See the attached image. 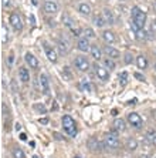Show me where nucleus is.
Here are the masks:
<instances>
[{
	"label": "nucleus",
	"mask_w": 156,
	"mask_h": 158,
	"mask_svg": "<svg viewBox=\"0 0 156 158\" xmlns=\"http://www.w3.org/2000/svg\"><path fill=\"white\" fill-rule=\"evenodd\" d=\"M44 11L48 13V15H54V13H57L58 11L57 2H54V0H47V2L44 3Z\"/></svg>",
	"instance_id": "obj_8"
},
{
	"label": "nucleus",
	"mask_w": 156,
	"mask_h": 158,
	"mask_svg": "<svg viewBox=\"0 0 156 158\" xmlns=\"http://www.w3.org/2000/svg\"><path fill=\"white\" fill-rule=\"evenodd\" d=\"M141 158H149V155H146V154H143V155H141Z\"/></svg>",
	"instance_id": "obj_45"
},
{
	"label": "nucleus",
	"mask_w": 156,
	"mask_h": 158,
	"mask_svg": "<svg viewBox=\"0 0 156 158\" xmlns=\"http://www.w3.org/2000/svg\"><path fill=\"white\" fill-rule=\"evenodd\" d=\"M75 158H80V157H75Z\"/></svg>",
	"instance_id": "obj_48"
},
{
	"label": "nucleus",
	"mask_w": 156,
	"mask_h": 158,
	"mask_svg": "<svg viewBox=\"0 0 156 158\" xmlns=\"http://www.w3.org/2000/svg\"><path fill=\"white\" fill-rule=\"evenodd\" d=\"M119 83H121V85H126V83H128V73L126 71H122V73L119 74Z\"/></svg>",
	"instance_id": "obj_29"
},
{
	"label": "nucleus",
	"mask_w": 156,
	"mask_h": 158,
	"mask_svg": "<svg viewBox=\"0 0 156 158\" xmlns=\"http://www.w3.org/2000/svg\"><path fill=\"white\" fill-rule=\"evenodd\" d=\"M14 128H16V131H20V130H22V125H20V124H16Z\"/></svg>",
	"instance_id": "obj_43"
},
{
	"label": "nucleus",
	"mask_w": 156,
	"mask_h": 158,
	"mask_svg": "<svg viewBox=\"0 0 156 158\" xmlns=\"http://www.w3.org/2000/svg\"><path fill=\"white\" fill-rule=\"evenodd\" d=\"M125 145H126V150L135 151L136 148H138V141L135 140V138H132V137H129V138H126V143H125Z\"/></svg>",
	"instance_id": "obj_20"
},
{
	"label": "nucleus",
	"mask_w": 156,
	"mask_h": 158,
	"mask_svg": "<svg viewBox=\"0 0 156 158\" xmlns=\"http://www.w3.org/2000/svg\"><path fill=\"white\" fill-rule=\"evenodd\" d=\"M58 52L61 53L62 56L67 54L70 52V44L67 40H58Z\"/></svg>",
	"instance_id": "obj_16"
},
{
	"label": "nucleus",
	"mask_w": 156,
	"mask_h": 158,
	"mask_svg": "<svg viewBox=\"0 0 156 158\" xmlns=\"http://www.w3.org/2000/svg\"><path fill=\"white\" fill-rule=\"evenodd\" d=\"M10 24L13 26L14 30L23 29V22H22V17L18 16V13H11L10 15Z\"/></svg>",
	"instance_id": "obj_7"
},
{
	"label": "nucleus",
	"mask_w": 156,
	"mask_h": 158,
	"mask_svg": "<svg viewBox=\"0 0 156 158\" xmlns=\"http://www.w3.org/2000/svg\"><path fill=\"white\" fill-rule=\"evenodd\" d=\"M44 48H46V54H47V59L50 60L51 63H57V59H58V57H57V53H55L54 48H51L50 46H47V44H46V47H44Z\"/></svg>",
	"instance_id": "obj_15"
},
{
	"label": "nucleus",
	"mask_w": 156,
	"mask_h": 158,
	"mask_svg": "<svg viewBox=\"0 0 156 158\" xmlns=\"http://www.w3.org/2000/svg\"><path fill=\"white\" fill-rule=\"evenodd\" d=\"M134 76H135V78H138V80H141V81H145V77H143L142 74H139V73H135Z\"/></svg>",
	"instance_id": "obj_39"
},
{
	"label": "nucleus",
	"mask_w": 156,
	"mask_h": 158,
	"mask_svg": "<svg viewBox=\"0 0 156 158\" xmlns=\"http://www.w3.org/2000/svg\"><path fill=\"white\" fill-rule=\"evenodd\" d=\"M78 11H80L82 16H90V15H91V7H90V4H87V3H80V4H78Z\"/></svg>",
	"instance_id": "obj_21"
},
{
	"label": "nucleus",
	"mask_w": 156,
	"mask_h": 158,
	"mask_svg": "<svg viewBox=\"0 0 156 158\" xmlns=\"http://www.w3.org/2000/svg\"><path fill=\"white\" fill-rule=\"evenodd\" d=\"M40 123H41V124H47V123H48V120H47V118H41V120H40Z\"/></svg>",
	"instance_id": "obj_42"
},
{
	"label": "nucleus",
	"mask_w": 156,
	"mask_h": 158,
	"mask_svg": "<svg viewBox=\"0 0 156 158\" xmlns=\"http://www.w3.org/2000/svg\"><path fill=\"white\" fill-rule=\"evenodd\" d=\"M34 110L41 113V114H46V113H47V108L44 107V104H34Z\"/></svg>",
	"instance_id": "obj_31"
},
{
	"label": "nucleus",
	"mask_w": 156,
	"mask_h": 158,
	"mask_svg": "<svg viewBox=\"0 0 156 158\" xmlns=\"http://www.w3.org/2000/svg\"><path fill=\"white\" fill-rule=\"evenodd\" d=\"M54 137H55V140H58V141H60V140H62V137L60 135L58 132H54Z\"/></svg>",
	"instance_id": "obj_40"
},
{
	"label": "nucleus",
	"mask_w": 156,
	"mask_h": 158,
	"mask_svg": "<svg viewBox=\"0 0 156 158\" xmlns=\"http://www.w3.org/2000/svg\"><path fill=\"white\" fill-rule=\"evenodd\" d=\"M81 88L85 90V91H91V85L87 80H81Z\"/></svg>",
	"instance_id": "obj_35"
},
{
	"label": "nucleus",
	"mask_w": 156,
	"mask_h": 158,
	"mask_svg": "<svg viewBox=\"0 0 156 158\" xmlns=\"http://www.w3.org/2000/svg\"><path fill=\"white\" fill-rule=\"evenodd\" d=\"M136 64H138V67L141 70H145L146 67H148V60H146V57H143V56H138V57H136Z\"/></svg>",
	"instance_id": "obj_23"
},
{
	"label": "nucleus",
	"mask_w": 156,
	"mask_h": 158,
	"mask_svg": "<svg viewBox=\"0 0 156 158\" xmlns=\"http://www.w3.org/2000/svg\"><path fill=\"white\" fill-rule=\"evenodd\" d=\"M24 60H26V63L29 64V67H31V69H38V60H37L36 56H33L31 53H26Z\"/></svg>",
	"instance_id": "obj_10"
},
{
	"label": "nucleus",
	"mask_w": 156,
	"mask_h": 158,
	"mask_svg": "<svg viewBox=\"0 0 156 158\" xmlns=\"http://www.w3.org/2000/svg\"><path fill=\"white\" fill-rule=\"evenodd\" d=\"M92 23H94L97 27H104L106 24V20L102 17V16L98 15V16H94V17H92Z\"/></svg>",
	"instance_id": "obj_22"
},
{
	"label": "nucleus",
	"mask_w": 156,
	"mask_h": 158,
	"mask_svg": "<svg viewBox=\"0 0 156 158\" xmlns=\"http://www.w3.org/2000/svg\"><path fill=\"white\" fill-rule=\"evenodd\" d=\"M102 39H104V41H105L106 44H112L116 41L115 34H114L111 30H105V31L102 33Z\"/></svg>",
	"instance_id": "obj_14"
},
{
	"label": "nucleus",
	"mask_w": 156,
	"mask_h": 158,
	"mask_svg": "<svg viewBox=\"0 0 156 158\" xmlns=\"http://www.w3.org/2000/svg\"><path fill=\"white\" fill-rule=\"evenodd\" d=\"M31 2H33V4H34V6H37V0H31Z\"/></svg>",
	"instance_id": "obj_46"
},
{
	"label": "nucleus",
	"mask_w": 156,
	"mask_h": 158,
	"mask_svg": "<svg viewBox=\"0 0 156 158\" xmlns=\"http://www.w3.org/2000/svg\"><path fill=\"white\" fill-rule=\"evenodd\" d=\"M74 67L80 71H87L90 69V61L85 56H77L74 60Z\"/></svg>",
	"instance_id": "obj_3"
},
{
	"label": "nucleus",
	"mask_w": 156,
	"mask_h": 158,
	"mask_svg": "<svg viewBox=\"0 0 156 158\" xmlns=\"http://www.w3.org/2000/svg\"><path fill=\"white\" fill-rule=\"evenodd\" d=\"M104 64H105V67L108 69V70H114V69H115V63H114V59H111V57L105 59Z\"/></svg>",
	"instance_id": "obj_28"
},
{
	"label": "nucleus",
	"mask_w": 156,
	"mask_h": 158,
	"mask_svg": "<svg viewBox=\"0 0 156 158\" xmlns=\"http://www.w3.org/2000/svg\"><path fill=\"white\" fill-rule=\"evenodd\" d=\"M2 44H6L9 41V30L6 27V24H2Z\"/></svg>",
	"instance_id": "obj_24"
},
{
	"label": "nucleus",
	"mask_w": 156,
	"mask_h": 158,
	"mask_svg": "<svg viewBox=\"0 0 156 158\" xmlns=\"http://www.w3.org/2000/svg\"><path fill=\"white\" fill-rule=\"evenodd\" d=\"M112 127L115 131L118 132H123L125 131V128H126V124H125V121H123L122 118H115L112 123Z\"/></svg>",
	"instance_id": "obj_13"
},
{
	"label": "nucleus",
	"mask_w": 156,
	"mask_h": 158,
	"mask_svg": "<svg viewBox=\"0 0 156 158\" xmlns=\"http://www.w3.org/2000/svg\"><path fill=\"white\" fill-rule=\"evenodd\" d=\"M104 144H105L106 150H116L119 147V138L115 132H108L104 138Z\"/></svg>",
	"instance_id": "obj_2"
},
{
	"label": "nucleus",
	"mask_w": 156,
	"mask_h": 158,
	"mask_svg": "<svg viewBox=\"0 0 156 158\" xmlns=\"http://www.w3.org/2000/svg\"><path fill=\"white\" fill-rule=\"evenodd\" d=\"M123 57H125V60H123V63H125V64H131V63L134 61V59H132V54L129 52L125 53V56H123Z\"/></svg>",
	"instance_id": "obj_34"
},
{
	"label": "nucleus",
	"mask_w": 156,
	"mask_h": 158,
	"mask_svg": "<svg viewBox=\"0 0 156 158\" xmlns=\"http://www.w3.org/2000/svg\"><path fill=\"white\" fill-rule=\"evenodd\" d=\"M128 123H129L132 127H135L136 130H141L142 127H143L142 118L138 113H129V114H128Z\"/></svg>",
	"instance_id": "obj_4"
},
{
	"label": "nucleus",
	"mask_w": 156,
	"mask_h": 158,
	"mask_svg": "<svg viewBox=\"0 0 156 158\" xmlns=\"http://www.w3.org/2000/svg\"><path fill=\"white\" fill-rule=\"evenodd\" d=\"M62 23H64L67 27H70V29H71V27H74V24H75V23H74V20L70 17L68 15H64V16H62Z\"/></svg>",
	"instance_id": "obj_26"
},
{
	"label": "nucleus",
	"mask_w": 156,
	"mask_h": 158,
	"mask_svg": "<svg viewBox=\"0 0 156 158\" xmlns=\"http://www.w3.org/2000/svg\"><path fill=\"white\" fill-rule=\"evenodd\" d=\"M71 31H73L75 36H80L81 34V29H78V27H71Z\"/></svg>",
	"instance_id": "obj_36"
},
{
	"label": "nucleus",
	"mask_w": 156,
	"mask_h": 158,
	"mask_svg": "<svg viewBox=\"0 0 156 158\" xmlns=\"http://www.w3.org/2000/svg\"><path fill=\"white\" fill-rule=\"evenodd\" d=\"M2 113H3V115L6 117V114H7V107H6V103L2 104Z\"/></svg>",
	"instance_id": "obj_38"
},
{
	"label": "nucleus",
	"mask_w": 156,
	"mask_h": 158,
	"mask_svg": "<svg viewBox=\"0 0 156 158\" xmlns=\"http://www.w3.org/2000/svg\"><path fill=\"white\" fill-rule=\"evenodd\" d=\"M155 70H156V63H155Z\"/></svg>",
	"instance_id": "obj_47"
},
{
	"label": "nucleus",
	"mask_w": 156,
	"mask_h": 158,
	"mask_svg": "<svg viewBox=\"0 0 156 158\" xmlns=\"http://www.w3.org/2000/svg\"><path fill=\"white\" fill-rule=\"evenodd\" d=\"M148 140L156 145V131L155 130H149L148 131Z\"/></svg>",
	"instance_id": "obj_30"
},
{
	"label": "nucleus",
	"mask_w": 156,
	"mask_h": 158,
	"mask_svg": "<svg viewBox=\"0 0 156 158\" xmlns=\"http://www.w3.org/2000/svg\"><path fill=\"white\" fill-rule=\"evenodd\" d=\"M11 154H13V157H14V158H26L23 150H22V148H18V147L13 148V150H11Z\"/></svg>",
	"instance_id": "obj_27"
},
{
	"label": "nucleus",
	"mask_w": 156,
	"mask_h": 158,
	"mask_svg": "<svg viewBox=\"0 0 156 158\" xmlns=\"http://www.w3.org/2000/svg\"><path fill=\"white\" fill-rule=\"evenodd\" d=\"M40 87L41 90H43V93L47 96V94H50V83H48V78L46 74H41L40 76Z\"/></svg>",
	"instance_id": "obj_11"
},
{
	"label": "nucleus",
	"mask_w": 156,
	"mask_h": 158,
	"mask_svg": "<svg viewBox=\"0 0 156 158\" xmlns=\"http://www.w3.org/2000/svg\"><path fill=\"white\" fill-rule=\"evenodd\" d=\"M84 36L87 37V39H94V37H95V33H94V30L88 27V29L84 30Z\"/></svg>",
	"instance_id": "obj_32"
},
{
	"label": "nucleus",
	"mask_w": 156,
	"mask_h": 158,
	"mask_svg": "<svg viewBox=\"0 0 156 158\" xmlns=\"http://www.w3.org/2000/svg\"><path fill=\"white\" fill-rule=\"evenodd\" d=\"M121 2H122V0H121Z\"/></svg>",
	"instance_id": "obj_49"
},
{
	"label": "nucleus",
	"mask_w": 156,
	"mask_h": 158,
	"mask_svg": "<svg viewBox=\"0 0 156 158\" xmlns=\"http://www.w3.org/2000/svg\"><path fill=\"white\" fill-rule=\"evenodd\" d=\"M105 53L108 54V57H111V59H118V57H119V52H118L116 48L108 46V44L105 46Z\"/></svg>",
	"instance_id": "obj_19"
},
{
	"label": "nucleus",
	"mask_w": 156,
	"mask_h": 158,
	"mask_svg": "<svg viewBox=\"0 0 156 158\" xmlns=\"http://www.w3.org/2000/svg\"><path fill=\"white\" fill-rule=\"evenodd\" d=\"M11 63H13V56H10V57H9V64H11Z\"/></svg>",
	"instance_id": "obj_44"
},
{
	"label": "nucleus",
	"mask_w": 156,
	"mask_h": 158,
	"mask_svg": "<svg viewBox=\"0 0 156 158\" xmlns=\"http://www.w3.org/2000/svg\"><path fill=\"white\" fill-rule=\"evenodd\" d=\"M104 17H105V20L108 22V24H114V22H115L112 11L108 10V9H104Z\"/></svg>",
	"instance_id": "obj_25"
},
{
	"label": "nucleus",
	"mask_w": 156,
	"mask_h": 158,
	"mask_svg": "<svg viewBox=\"0 0 156 158\" xmlns=\"http://www.w3.org/2000/svg\"><path fill=\"white\" fill-rule=\"evenodd\" d=\"M62 128H64V131H66L70 137H75L77 128H75V123H74V120L71 118V115H64V117H62Z\"/></svg>",
	"instance_id": "obj_1"
},
{
	"label": "nucleus",
	"mask_w": 156,
	"mask_h": 158,
	"mask_svg": "<svg viewBox=\"0 0 156 158\" xmlns=\"http://www.w3.org/2000/svg\"><path fill=\"white\" fill-rule=\"evenodd\" d=\"M10 3H11V0H2V6H3V7H9Z\"/></svg>",
	"instance_id": "obj_37"
},
{
	"label": "nucleus",
	"mask_w": 156,
	"mask_h": 158,
	"mask_svg": "<svg viewBox=\"0 0 156 158\" xmlns=\"http://www.w3.org/2000/svg\"><path fill=\"white\" fill-rule=\"evenodd\" d=\"M77 47H78V50H80V52H84V53H87L88 50H91L90 41H88L87 37L80 39V40H78V43H77Z\"/></svg>",
	"instance_id": "obj_12"
},
{
	"label": "nucleus",
	"mask_w": 156,
	"mask_h": 158,
	"mask_svg": "<svg viewBox=\"0 0 156 158\" xmlns=\"http://www.w3.org/2000/svg\"><path fill=\"white\" fill-rule=\"evenodd\" d=\"M90 52H91V56H92V57H94L97 61L102 59V52H101V48H99L97 44L91 46V50H90Z\"/></svg>",
	"instance_id": "obj_18"
},
{
	"label": "nucleus",
	"mask_w": 156,
	"mask_h": 158,
	"mask_svg": "<svg viewBox=\"0 0 156 158\" xmlns=\"http://www.w3.org/2000/svg\"><path fill=\"white\" fill-rule=\"evenodd\" d=\"M18 77L23 83H29L30 81V73L29 70L26 69V67H20V70H18Z\"/></svg>",
	"instance_id": "obj_17"
},
{
	"label": "nucleus",
	"mask_w": 156,
	"mask_h": 158,
	"mask_svg": "<svg viewBox=\"0 0 156 158\" xmlns=\"http://www.w3.org/2000/svg\"><path fill=\"white\" fill-rule=\"evenodd\" d=\"M20 140H22V141H26V140H27V135L22 132V134H20Z\"/></svg>",
	"instance_id": "obj_41"
},
{
	"label": "nucleus",
	"mask_w": 156,
	"mask_h": 158,
	"mask_svg": "<svg viewBox=\"0 0 156 158\" xmlns=\"http://www.w3.org/2000/svg\"><path fill=\"white\" fill-rule=\"evenodd\" d=\"M132 20H134L136 24H138L141 29H143V26H145V22H146V13H143L142 10H139L136 15L132 17Z\"/></svg>",
	"instance_id": "obj_9"
},
{
	"label": "nucleus",
	"mask_w": 156,
	"mask_h": 158,
	"mask_svg": "<svg viewBox=\"0 0 156 158\" xmlns=\"http://www.w3.org/2000/svg\"><path fill=\"white\" fill-rule=\"evenodd\" d=\"M94 70H95V74H97V77L99 78L101 81H108L109 78V71L106 67H102V66H94Z\"/></svg>",
	"instance_id": "obj_5"
},
{
	"label": "nucleus",
	"mask_w": 156,
	"mask_h": 158,
	"mask_svg": "<svg viewBox=\"0 0 156 158\" xmlns=\"http://www.w3.org/2000/svg\"><path fill=\"white\" fill-rule=\"evenodd\" d=\"M88 148H90L91 151H94V152H99V151H102L104 148H105V144H101L97 138H94V137H91L90 140H88Z\"/></svg>",
	"instance_id": "obj_6"
},
{
	"label": "nucleus",
	"mask_w": 156,
	"mask_h": 158,
	"mask_svg": "<svg viewBox=\"0 0 156 158\" xmlns=\"http://www.w3.org/2000/svg\"><path fill=\"white\" fill-rule=\"evenodd\" d=\"M62 76H64L67 80H71V78H73V74H71L68 67H64V69H62Z\"/></svg>",
	"instance_id": "obj_33"
}]
</instances>
